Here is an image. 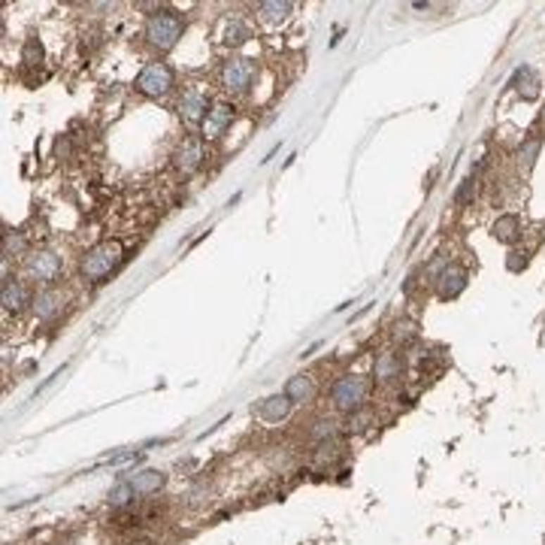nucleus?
I'll use <instances>...</instances> for the list:
<instances>
[{"instance_id": "29", "label": "nucleus", "mask_w": 545, "mask_h": 545, "mask_svg": "<svg viewBox=\"0 0 545 545\" xmlns=\"http://www.w3.org/2000/svg\"><path fill=\"white\" fill-rule=\"evenodd\" d=\"M506 267H509L512 272L524 270V267H527V251H521V249H512V251H509V258H506Z\"/></svg>"}, {"instance_id": "11", "label": "nucleus", "mask_w": 545, "mask_h": 545, "mask_svg": "<svg viewBox=\"0 0 545 545\" xmlns=\"http://www.w3.org/2000/svg\"><path fill=\"white\" fill-rule=\"evenodd\" d=\"M61 306H64V297H61V291L55 288H43V291H37L34 300H30V309H34V315L37 318H55Z\"/></svg>"}, {"instance_id": "1", "label": "nucleus", "mask_w": 545, "mask_h": 545, "mask_svg": "<svg viewBox=\"0 0 545 545\" xmlns=\"http://www.w3.org/2000/svg\"><path fill=\"white\" fill-rule=\"evenodd\" d=\"M121 261H125V246L118 239H104L82 255L79 272H82V279L91 282V285H100V282H106L121 267Z\"/></svg>"}, {"instance_id": "23", "label": "nucleus", "mask_w": 545, "mask_h": 545, "mask_svg": "<svg viewBox=\"0 0 545 545\" xmlns=\"http://www.w3.org/2000/svg\"><path fill=\"white\" fill-rule=\"evenodd\" d=\"M25 251V237L18 234V230H4V255L13 258V255H22Z\"/></svg>"}, {"instance_id": "7", "label": "nucleus", "mask_w": 545, "mask_h": 545, "mask_svg": "<svg viewBox=\"0 0 545 545\" xmlns=\"http://www.w3.org/2000/svg\"><path fill=\"white\" fill-rule=\"evenodd\" d=\"M234 115H237V109L230 106V104H225V100L212 104V106H209V113H206V118L200 121V125H203V137H206V139H218V137L230 127Z\"/></svg>"}, {"instance_id": "19", "label": "nucleus", "mask_w": 545, "mask_h": 545, "mask_svg": "<svg viewBox=\"0 0 545 545\" xmlns=\"http://www.w3.org/2000/svg\"><path fill=\"white\" fill-rule=\"evenodd\" d=\"M400 370H403V361H400V355H394V351H385V355L376 361V376H379L382 382L397 379V376H400Z\"/></svg>"}, {"instance_id": "12", "label": "nucleus", "mask_w": 545, "mask_h": 545, "mask_svg": "<svg viewBox=\"0 0 545 545\" xmlns=\"http://www.w3.org/2000/svg\"><path fill=\"white\" fill-rule=\"evenodd\" d=\"M0 303H4L6 312H18L27 303V291L18 279L4 276V285H0Z\"/></svg>"}, {"instance_id": "15", "label": "nucleus", "mask_w": 545, "mask_h": 545, "mask_svg": "<svg viewBox=\"0 0 545 545\" xmlns=\"http://www.w3.org/2000/svg\"><path fill=\"white\" fill-rule=\"evenodd\" d=\"M491 234L497 242H515L521 237V218L518 215H500L497 221H494V227H491Z\"/></svg>"}, {"instance_id": "20", "label": "nucleus", "mask_w": 545, "mask_h": 545, "mask_svg": "<svg viewBox=\"0 0 545 545\" xmlns=\"http://www.w3.org/2000/svg\"><path fill=\"white\" fill-rule=\"evenodd\" d=\"M134 494L137 491H134V484H130V482H118L115 488L109 491V506H113V509H125L127 503L134 500Z\"/></svg>"}, {"instance_id": "17", "label": "nucleus", "mask_w": 545, "mask_h": 545, "mask_svg": "<svg viewBox=\"0 0 545 545\" xmlns=\"http://www.w3.org/2000/svg\"><path fill=\"white\" fill-rule=\"evenodd\" d=\"M258 412H261V418H267V421H279V418H285L288 412H291V400H288V394H272V397H267L264 403H261Z\"/></svg>"}, {"instance_id": "10", "label": "nucleus", "mask_w": 545, "mask_h": 545, "mask_svg": "<svg viewBox=\"0 0 545 545\" xmlns=\"http://www.w3.org/2000/svg\"><path fill=\"white\" fill-rule=\"evenodd\" d=\"M206 113H209L206 94L200 88H188L185 94H182V100H179V115L185 121H203Z\"/></svg>"}, {"instance_id": "2", "label": "nucleus", "mask_w": 545, "mask_h": 545, "mask_svg": "<svg viewBox=\"0 0 545 545\" xmlns=\"http://www.w3.org/2000/svg\"><path fill=\"white\" fill-rule=\"evenodd\" d=\"M182 30H185V22H182V15L176 9H161V13L149 15V22H146V37L158 52H170L179 43Z\"/></svg>"}, {"instance_id": "5", "label": "nucleus", "mask_w": 545, "mask_h": 545, "mask_svg": "<svg viewBox=\"0 0 545 545\" xmlns=\"http://www.w3.org/2000/svg\"><path fill=\"white\" fill-rule=\"evenodd\" d=\"M25 276L39 282V285H49V282H55L61 276V258L49 249L30 251V255L25 258Z\"/></svg>"}, {"instance_id": "27", "label": "nucleus", "mask_w": 545, "mask_h": 545, "mask_svg": "<svg viewBox=\"0 0 545 545\" xmlns=\"http://www.w3.org/2000/svg\"><path fill=\"white\" fill-rule=\"evenodd\" d=\"M418 337V327L412 325V321H397V325H394V339L397 342H412Z\"/></svg>"}, {"instance_id": "14", "label": "nucleus", "mask_w": 545, "mask_h": 545, "mask_svg": "<svg viewBox=\"0 0 545 545\" xmlns=\"http://www.w3.org/2000/svg\"><path fill=\"white\" fill-rule=\"evenodd\" d=\"M285 394H288L291 403H306V400L315 397V382H312V376H306V372L291 376L288 385H285Z\"/></svg>"}, {"instance_id": "6", "label": "nucleus", "mask_w": 545, "mask_h": 545, "mask_svg": "<svg viewBox=\"0 0 545 545\" xmlns=\"http://www.w3.org/2000/svg\"><path fill=\"white\" fill-rule=\"evenodd\" d=\"M251 79H255V64H251V58H230L225 70H221V82H225L227 91H246L251 85Z\"/></svg>"}, {"instance_id": "28", "label": "nucleus", "mask_w": 545, "mask_h": 545, "mask_svg": "<svg viewBox=\"0 0 545 545\" xmlns=\"http://www.w3.org/2000/svg\"><path fill=\"white\" fill-rule=\"evenodd\" d=\"M337 424H333L330 418H321V421H315V427H312V437L315 439H333L337 437Z\"/></svg>"}, {"instance_id": "13", "label": "nucleus", "mask_w": 545, "mask_h": 545, "mask_svg": "<svg viewBox=\"0 0 545 545\" xmlns=\"http://www.w3.org/2000/svg\"><path fill=\"white\" fill-rule=\"evenodd\" d=\"M130 484H134V491L137 494H155V491H161L167 484V476L161 470H139V472H134V476L127 479Z\"/></svg>"}, {"instance_id": "21", "label": "nucleus", "mask_w": 545, "mask_h": 545, "mask_svg": "<svg viewBox=\"0 0 545 545\" xmlns=\"http://www.w3.org/2000/svg\"><path fill=\"white\" fill-rule=\"evenodd\" d=\"M249 39V27L239 22V18H234V22H227L225 27V43L227 46H242Z\"/></svg>"}, {"instance_id": "22", "label": "nucleus", "mask_w": 545, "mask_h": 545, "mask_svg": "<svg viewBox=\"0 0 545 545\" xmlns=\"http://www.w3.org/2000/svg\"><path fill=\"white\" fill-rule=\"evenodd\" d=\"M22 61L27 67H39L43 64V43H39L37 37H30L27 43H25V49H22Z\"/></svg>"}, {"instance_id": "3", "label": "nucleus", "mask_w": 545, "mask_h": 545, "mask_svg": "<svg viewBox=\"0 0 545 545\" xmlns=\"http://www.w3.org/2000/svg\"><path fill=\"white\" fill-rule=\"evenodd\" d=\"M173 85H176L173 67L164 64V61H151V64H146L137 76V91L146 97H155V100L167 97L170 91H173Z\"/></svg>"}, {"instance_id": "9", "label": "nucleus", "mask_w": 545, "mask_h": 545, "mask_svg": "<svg viewBox=\"0 0 545 545\" xmlns=\"http://www.w3.org/2000/svg\"><path fill=\"white\" fill-rule=\"evenodd\" d=\"M173 164H176L179 173H194V170L203 164V143H200L197 137L182 139V146L176 149V155H173Z\"/></svg>"}, {"instance_id": "16", "label": "nucleus", "mask_w": 545, "mask_h": 545, "mask_svg": "<svg viewBox=\"0 0 545 545\" xmlns=\"http://www.w3.org/2000/svg\"><path fill=\"white\" fill-rule=\"evenodd\" d=\"M291 9L294 6H291L288 0H264V4H258V15H261V22H267V25H279L291 15Z\"/></svg>"}, {"instance_id": "24", "label": "nucleus", "mask_w": 545, "mask_h": 545, "mask_svg": "<svg viewBox=\"0 0 545 545\" xmlns=\"http://www.w3.org/2000/svg\"><path fill=\"white\" fill-rule=\"evenodd\" d=\"M370 412L367 409H358V412H351V415H349V421H346V430L349 433H363V430H367L370 427Z\"/></svg>"}, {"instance_id": "4", "label": "nucleus", "mask_w": 545, "mask_h": 545, "mask_svg": "<svg viewBox=\"0 0 545 545\" xmlns=\"http://www.w3.org/2000/svg\"><path fill=\"white\" fill-rule=\"evenodd\" d=\"M367 379L363 376H342L337 379V385H333L330 391V400H333V406H337L339 412H346V415H351V412H358L363 406V400H367Z\"/></svg>"}, {"instance_id": "8", "label": "nucleus", "mask_w": 545, "mask_h": 545, "mask_svg": "<svg viewBox=\"0 0 545 545\" xmlns=\"http://www.w3.org/2000/svg\"><path fill=\"white\" fill-rule=\"evenodd\" d=\"M467 282H470L467 267H461V264H449L446 270L439 272V279H437V294H439L442 300H454L458 294H463Z\"/></svg>"}, {"instance_id": "26", "label": "nucleus", "mask_w": 545, "mask_h": 545, "mask_svg": "<svg viewBox=\"0 0 545 545\" xmlns=\"http://www.w3.org/2000/svg\"><path fill=\"white\" fill-rule=\"evenodd\" d=\"M472 194H476V179H463L461 182V188L454 191V206H467L470 200H472Z\"/></svg>"}, {"instance_id": "25", "label": "nucleus", "mask_w": 545, "mask_h": 545, "mask_svg": "<svg viewBox=\"0 0 545 545\" xmlns=\"http://www.w3.org/2000/svg\"><path fill=\"white\" fill-rule=\"evenodd\" d=\"M518 161H521V167L524 170H530L533 164H537V155H539V139H527V143L521 146V151H518Z\"/></svg>"}, {"instance_id": "18", "label": "nucleus", "mask_w": 545, "mask_h": 545, "mask_svg": "<svg viewBox=\"0 0 545 545\" xmlns=\"http://www.w3.org/2000/svg\"><path fill=\"white\" fill-rule=\"evenodd\" d=\"M515 88H518V94L524 100H537L539 97V76L533 73L530 67H521L518 73H515Z\"/></svg>"}]
</instances>
